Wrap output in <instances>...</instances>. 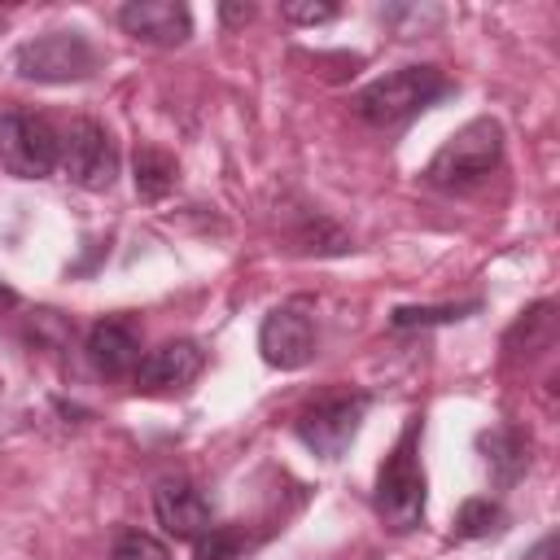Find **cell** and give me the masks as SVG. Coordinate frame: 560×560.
I'll use <instances>...</instances> for the list:
<instances>
[{
	"label": "cell",
	"instance_id": "5bb4252c",
	"mask_svg": "<svg viewBox=\"0 0 560 560\" xmlns=\"http://www.w3.org/2000/svg\"><path fill=\"white\" fill-rule=\"evenodd\" d=\"M556 346V306L551 302H534L529 311L516 315V324L503 332V350L508 359H538Z\"/></svg>",
	"mask_w": 560,
	"mask_h": 560
},
{
	"label": "cell",
	"instance_id": "8fae6325",
	"mask_svg": "<svg viewBox=\"0 0 560 560\" xmlns=\"http://www.w3.org/2000/svg\"><path fill=\"white\" fill-rule=\"evenodd\" d=\"M206 368V350L188 337L179 341H166L158 350H149L136 368V389L140 394H175V389H188Z\"/></svg>",
	"mask_w": 560,
	"mask_h": 560
},
{
	"label": "cell",
	"instance_id": "cb8c5ba5",
	"mask_svg": "<svg viewBox=\"0 0 560 560\" xmlns=\"http://www.w3.org/2000/svg\"><path fill=\"white\" fill-rule=\"evenodd\" d=\"M0 26H4V9H0Z\"/></svg>",
	"mask_w": 560,
	"mask_h": 560
},
{
	"label": "cell",
	"instance_id": "7402d4cb",
	"mask_svg": "<svg viewBox=\"0 0 560 560\" xmlns=\"http://www.w3.org/2000/svg\"><path fill=\"white\" fill-rule=\"evenodd\" d=\"M254 4H219V22L223 26H245V22H254Z\"/></svg>",
	"mask_w": 560,
	"mask_h": 560
},
{
	"label": "cell",
	"instance_id": "5b68a950",
	"mask_svg": "<svg viewBox=\"0 0 560 560\" xmlns=\"http://www.w3.org/2000/svg\"><path fill=\"white\" fill-rule=\"evenodd\" d=\"M0 166L13 179H48L61 166V136L44 114H0Z\"/></svg>",
	"mask_w": 560,
	"mask_h": 560
},
{
	"label": "cell",
	"instance_id": "e0dca14e",
	"mask_svg": "<svg viewBox=\"0 0 560 560\" xmlns=\"http://www.w3.org/2000/svg\"><path fill=\"white\" fill-rule=\"evenodd\" d=\"M481 311V298L472 302H446V306H394L389 311V328L407 332V328H433V324H459L468 315Z\"/></svg>",
	"mask_w": 560,
	"mask_h": 560
},
{
	"label": "cell",
	"instance_id": "44dd1931",
	"mask_svg": "<svg viewBox=\"0 0 560 560\" xmlns=\"http://www.w3.org/2000/svg\"><path fill=\"white\" fill-rule=\"evenodd\" d=\"M341 9L332 4V0H289L284 9H280V18L284 22H293V26H324V22H332Z\"/></svg>",
	"mask_w": 560,
	"mask_h": 560
},
{
	"label": "cell",
	"instance_id": "8992f818",
	"mask_svg": "<svg viewBox=\"0 0 560 560\" xmlns=\"http://www.w3.org/2000/svg\"><path fill=\"white\" fill-rule=\"evenodd\" d=\"M368 407H372V398L359 394V389H354V394L319 398V402H311L306 411H298L293 433H298V442H302L311 455H319V459H341V455L350 451V442L359 438V424H363Z\"/></svg>",
	"mask_w": 560,
	"mask_h": 560
},
{
	"label": "cell",
	"instance_id": "30bf717a",
	"mask_svg": "<svg viewBox=\"0 0 560 560\" xmlns=\"http://www.w3.org/2000/svg\"><path fill=\"white\" fill-rule=\"evenodd\" d=\"M153 516H158V525H162L175 542H192L197 534H206V529L214 525L210 499H206L192 481H184V477L158 481V490H153Z\"/></svg>",
	"mask_w": 560,
	"mask_h": 560
},
{
	"label": "cell",
	"instance_id": "603a6c76",
	"mask_svg": "<svg viewBox=\"0 0 560 560\" xmlns=\"http://www.w3.org/2000/svg\"><path fill=\"white\" fill-rule=\"evenodd\" d=\"M18 302H22V298H18V289H13V284H4V280H0V315H4V311H13V306H18Z\"/></svg>",
	"mask_w": 560,
	"mask_h": 560
},
{
	"label": "cell",
	"instance_id": "d6986e66",
	"mask_svg": "<svg viewBox=\"0 0 560 560\" xmlns=\"http://www.w3.org/2000/svg\"><path fill=\"white\" fill-rule=\"evenodd\" d=\"M109 560H171V551L162 538H153L144 529H122L109 547Z\"/></svg>",
	"mask_w": 560,
	"mask_h": 560
},
{
	"label": "cell",
	"instance_id": "4fadbf2b",
	"mask_svg": "<svg viewBox=\"0 0 560 560\" xmlns=\"http://www.w3.org/2000/svg\"><path fill=\"white\" fill-rule=\"evenodd\" d=\"M477 451L490 468V481L499 490L516 486L525 472H529V438L516 429V424H494V429H481L477 433Z\"/></svg>",
	"mask_w": 560,
	"mask_h": 560
},
{
	"label": "cell",
	"instance_id": "ac0fdd59",
	"mask_svg": "<svg viewBox=\"0 0 560 560\" xmlns=\"http://www.w3.org/2000/svg\"><path fill=\"white\" fill-rule=\"evenodd\" d=\"M249 538L236 525H210L206 534L192 538V560H245Z\"/></svg>",
	"mask_w": 560,
	"mask_h": 560
},
{
	"label": "cell",
	"instance_id": "277c9868",
	"mask_svg": "<svg viewBox=\"0 0 560 560\" xmlns=\"http://www.w3.org/2000/svg\"><path fill=\"white\" fill-rule=\"evenodd\" d=\"M101 70V52L83 31H48L13 48V74L26 83H83Z\"/></svg>",
	"mask_w": 560,
	"mask_h": 560
},
{
	"label": "cell",
	"instance_id": "52a82bcc",
	"mask_svg": "<svg viewBox=\"0 0 560 560\" xmlns=\"http://www.w3.org/2000/svg\"><path fill=\"white\" fill-rule=\"evenodd\" d=\"M315 346H319V328L306 302H280L258 324V354L276 372L306 368L315 359Z\"/></svg>",
	"mask_w": 560,
	"mask_h": 560
},
{
	"label": "cell",
	"instance_id": "ba28073f",
	"mask_svg": "<svg viewBox=\"0 0 560 560\" xmlns=\"http://www.w3.org/2000/svg\"><path fill=\"white\" fill-rule=\"evenodd\" d=\"M61 171H66V179L74 188L105 192L118 179V144H114V136L92 118L70 122L66 136H61Z\"/></svg>",
	"mask_w": 560,
	"mask_h": 560
},
{
	"label": "cell",
	"instance_id": "7a4b0ae2",
	"mask_svg": "<svg viewBox=\"0 0 560 560\" xmlns=\"http://www.w3.org/2000/svg\"><path fill=\"white\" fill-rule=\"evenodd\" d=\"M503 166V122L481 114L472 122H464L424 166V184L446 192V197H464L477 192L494 171Z\"/></svg>",
	"mask_w": 560,
	"mask_h": 560
},
{
	"label": "cell",
	"instance_id": "9a60e30c",
	"mask_svg": "<svg viewBox=\"0 0 560 560\" xmlns=\"http://www.w3.org/2000/svg\"><path fill=\"white\" fill-rule=\"evenodd\" d=\"M131 179H136V192L140 201H162L175 184H179V166L166 149H153V144H140L136 158H131Z\"/></svg>",
	"mask_w": 560,
	"mask_h": 560
},
{
	"label": "cell",
	"instance_id": "2e32d148",
	"mask_svg": "<svg viewBox=\"0 0 560 560\" xmlns=\"http://www.w3.org/2000/svg\"><path fill=\"white\" fill-rule=\"evenodd\" d=\"M508 529V508L490 494H477V499H464L459 512H455V538L464 542H477V538H494Z\"/></svg>",
	"mask_w": 560,
	"mask_h": 560
},
{
	"label": "cell",
	"instance_id": "ffe728a7",
	"mask_svg": "<svg viewBox=\"0 0 560 560\" xmlns=\"http://www.w3.org/2000/svg\"><path fill=\"white\" fill-rule=\"evenodd\" d=\"M381 22L394 26L398 35H424L433 26H442V9H416V4H389L381 9Z\"/></svg>",
	"mask_w": 560,
	"mask_h": 560
},
{
	"label": "cell",
	"instance_id": "9c48e42d",
	"mask_svg": "<svg viewBox=\"0 0 560 560\" xmlns=\"http://www.w3.org/2000/svg\"><path fill=\"white\" fill-rule=\"evenodd\" d=\"M118 26L153 48H179L192 35V13L179 0H127L118 9Z\"/></svg>",
	"mask_w": 560,
	"mask_h": 560
},
{
	"label": "cell",
	"instance_id": "3957f363",
	"mask_svg": "<svg viewBox=\"0 0 560 560\" xmlns=\"http://www.w3.org/2000/svg\"><path fill=\"white\" fill-rule=\"evenodd\" d=\"M372 512L389 534H407L424 521V468H420V420L411 416L394 451L376 468Z\"/></svg>",
	"mask_w": 560,
	"mask_h": 560
},
{
	"label": "cell",
	"instance_id": "6da1fadb",
	"mask_svg": "<svg viewBox=\"0 0 560 560\" xmlns=\"http://www.w3.org/2000/svg\"><path fill=\"white\" fill-rule=\"evenodd\" d=\"M451 92H455V83L442 74V66L420 61V66H398V70L372 79L368 88H359L350 96V109L376 131H398L411 118H420L424 109H433L438 101H446Z\"/></svg>",
	"mask_w": 560,
	"mask_h": 560
},
{
	"label": "cell",
	"instance_id": "7c38bea8",
	"mask_svg": "<svg viewBox=\"0 0 560 560\" xmlns=\"http://www.w3.org/2000/svg\"><path fill=\"white\" fill-rule=\"evenodd\" d=\"M83 354H88L92 372H96V376H105V381L136 376V368H140V359H144V354H140V337H136L131 319H122V315L96 319V324L88 328Z\"/></svg>",
	"mask_w": 560,
	"mask_h": 560
}]
</instances>
